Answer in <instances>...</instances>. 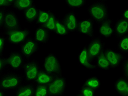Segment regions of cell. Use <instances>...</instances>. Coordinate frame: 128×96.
Segmentation results:
<instances>
[{"mask_svg":"<svg viewBox=\"0 0 128 96\" xmlns=\"http://www.w3.org/2000/svg\"><path fill=\"white\" fill-rule=\"evenodd\" d=\"M50 36V32L43 26H38L34 31V37L39 44H47Z\"/></svg>","mask_w":128,"mask_h":96,"instance_id":"cell-16","label":"cell"},{"mask_svg":"<svg viewBox=\"0 0 128 96\" xmlns=\"http://www.w3.org/2000/svg\"><path fill=\"white\" fill-rule=\"evenodd\" d=\"M78 62L80 65L84 66L92 71L97 69L95 63L89 57L86 45L81 48L78 52Z\"/></svg>","mask_w":128,"mask_h":96,"instance_id":"cell-13","label":"cell"},{"mask_svg":"<svg viewBox=\"0 0 128 96\" xmlns=\"http://www.w3.org/2000/svg\"><path fill=\"white\" fill-rule=\"evenodd\" d=\"M58 19V17L54 13V12L51 10L50 12V17L46 23V24L44 27L50 32V33H53L55 31V26L57 22V20Z\"/></svg>","mask_w":128,"mask_h":96,"instance_id":"cell-27","label":"cell"},{"mask_svg":"<svg viewBox=\"0 0 128 96\" xmlns=\"http://www.w3.org/2000/svg\"><path fill=\"white\" fill-rule=\"evenodd\" d=\"M54 33L57 35L62 36L68 35L70 34L68 29H67L66 26L63 23L62 19H61L59 17H58V19L57 20Z\"/></svg>","mask_w":128,"mask_h":96,"instance_id":"cell-26","label":"cell"},{"mask_svg":"<svg viewBox=\"0 0 128 96\" xmlns=\"http://www.w3.org/2000/svg\"><path fill=\"white\" fill-rule=\"evenodd\" d=\"M117 49L118 52L122 54L128 53V35L118 39Z\"/></svg>","mask_w":128,"mask_h":96,"instance_id":"cell-28","label":"cell"},{"mask_svg":"<svg viewBox=\"0 0 128 96\" xmlns=\"http://www.w3.org/2000/svg\"><path fill=\"white\" fill-rule=\"evenodd\" d=\"M55 76L50 74H48L46 71L42 70L40 72L39 75L34 82L36 85H46L48 86L52 81L54 80Z\"/></svg>","mask_w":128,"mask_h":96,"instance_id":"cell-21","label":"cell"},{"mask_svg":"<svg viewBox=\"0 0 128 96\" xmlns=\"http://www.w3.org/2000/svg\"><path fill=\"white\" fill-rule=\"evenodd\" d=\"M86 2L87 1L86 0H77V1L68 0L65 1V4L72 10H76L83 7L84 6L86 5Z\"/></svg>","mask_w":128,"mask_h":96,"instance_id":"cell-29","label":"cell"},{"mask_svg":"<svg viewBox=\"0 0 128 96\" xmlns=\"http://www.w3.org/2000/svg\"><path fill=\"white\" fill-rule=\"evenodd\" d=\"M105 45L101 37L98 36L92 38L90 42L86 45L89 57L94 63L95 59L105 49Z\"/></svg>","mask_w":128,"mask_h":96,"instance_id":"cell-9","label":"cell"},{"mask_svg":"<svg viewBox=\"0 0 128 96\" xmlns=\"http://www.w3.org/2000/svg\"><path fill=\"white\" fill-rule=\"evenodd\" d=\"M7 68L12 71H18L24 69L25 64L28 60L18 51L11 52L6 57Z\"/></svg>","mask_w":128,"mask_h":96,"instance_id":"cell-5","label":"cell"},{"mask_svg":"<svg viewBox=\"0 0 128 96\" xmlns=\"http://www.w3.org/2000/svg\"><path fill=\"white\" fill-rule=\"evenodd\" d=\"M36 5L33 0H15L12 3V6L19 11H24L33 6Z\"/></svg>","mask_w":128,"mask_h":96,"instance_id":"cell-23","label":"cell"},{"mask_svg":"<svg viewBox=\"0 0 128 96\" xmlns=\"http://www.w3.org/2000/svg\"><path fill=\"white\" fill-rule=\"evenodd\" d=\"M25 80L26 82L34 83L36 78L42 70V66L36 59L28 60L24 68Z\"/></svg>","mask_w":128,"mask_h":96,"instance_id":"cell-6","label":"cell"},{"mask_svg":"<svg viewBox=\"0 0 128 96\" xmlns=\"http://www.w3.org/2000/svg\"><path fill=\"white\" fill-rule=\"evenodd\" d=\"M6 12V10H0V30L2 29V28L4 27Z\"/></svg>","mask_w":128,"mask_h":96,"instance_id":"cell-36","label":"cell"},{"mask_svg":"<svg viewBox=\"0 0 128 96\" xmlns=\"http://www.w3.org/2000/svg\"><path fill=\"white\" fill-rule=\"evenodd\" d=\"M113 20L110 18L98 24L100 35L104 39H109L114 35Z\"/></svg>","mask_w":128,"mask_h":96,"instance_id":"cell-15","label":"cell"},{"mask_svg":"<svg viewBox=\"0 0 128 96\" xmlns=\"http://www.w3.org/2000/svg\"><path fill=\"white\" fill-rule=\"evenodd\" d=\"M101 81L99 78L96 76H90L86 78L83 85L96 91L101 88Z\"/></svg>","mask_w":128,"mask_h":96,"instance_id":"cell-24","label":"cell"},{"mask_svg":"<svg viewBox=\"0 0 128 96\" xmlns=\"http://www.w3.org/2000/svg\"><path fill=\"white\" fill-rule=\"evenodd\" d=\"M6 95L5 94V92L0 88V96H6Z\"/></svg>","mask_w":128,"mask_h":96,"instance_id":"cell-38","label":"cell"},{"mask_svg":"<svg viewBox=\"0 0 128 96\" xmlns=\"http://www.w3.org/2000/svg\"><path fill=\"white\" fill-rule=\"evenodd\" d=\"M104 52L111 68L113 69L117 68L121 65L123 61L126 58L123 54L112 48L104 49Z\"/></svg>","mask_w":128,"mask_h":96,"instance_id":"cell-12","label":"cell"},{"mask_svg":"<svg viewBox=\"0 0 128 96\" xmlns=\"http://www.w3.org/2000/svg\"><path fill=\"white\" fill-rule=\"evenodd\" d=\"M40 49V44L34 37H30L28 40L20 46L19 52L26 59H28L36 54Z\"/></svg>","mask_w":128,"mask_h":96,"instance_id":"cell-10","label":"cell"},{"mask_svg":"<svg viewBox=\"0 0 128 96\" xmlns=\"http://www.w3.org/2000/svg\"><path fill=\"white\" fill-rule=\"evenodd\" d=\"M7 68L6 57L2 54H0V76L4 74V72Z\"/></svg>","mask_w":128,"mask_h":96,"instance_id":"cell-33","label":"cell"},{"mask_svg":"<svg viewBox=\"0 0 128 96\" xmlns=\"http://www.w3.org/2000/svg\"><path fill=\"white\" fill-rule=\"evenodd\" d=\"M94 22L90 18H84L79 20L77 29V33L88 36L92 38L94 37Z\"/></svg>","mask_w":128,"mask_h":96,"instance_id":"cell-11","label":"cell"},{"mask_svg":"<svg viewBox=\"0 0 128 96\" xmlns=\"http://www.w3.org/2000/svg\"><path fill=\"white\" fill-rule=\"evenodd\" d=\"M116 92L120 96H128V79L124 76L119 77L114 83Z\"/></svg>","mask_w":128,"mask_h":96,"instance_id":"cell-18","label":"cell"},{"mask_svg":"<svg viewBox=\"0 0 128 96\" xmlns=\"http://www.w3.org/2000/svg\"><path fill=\"white\" fill-rule=\"evenodd\" d=\"M62 96H65V95H62Z\"/></svg>","mask_w":128,"mask_h":96,"instance_id":"cell-40","label":"cell"},{"mask_svg":"<svg viewBox=\"0 0 128 96\" xmlns=\"http://www.w3.org/2000/svg\"><path fill=\"white\" fill-rule=\"evenodd\" d=\"M113 29L114 35L117 39L126 35L128 34V20L119 18L116 22Z\"/></svg>","mask_w":128,"mask_h":96,"instance_id":"cell-17","label":"cell"},{"mask_svg":"<svg viewBox=\"0 0 128 96\" xmlns=\"http://www.w3.org/2000/svg\"><path fill=\"white\" fill-rule=\"evenodd\" d=\"M25 80L23 75L14 71H8L0 76V88L4 92L16 91Z\"/></svg>","mask_w":128,"mask_h":96,"instance_id":"cell-1","label":"cell"},{"mask_svg":"<svg viewBox=\"0 0 128 96\" xmlns=\"http://www.w3.org/2000/svg\"><path fill=\"white\" fill-rule=\"evenodd\" d=\"M62 20L70 33H74L77 31L79 18L74 11L68 12L64 16Z\"/></svg>","mask_w":128,"mask_h":96,"instance_id":"cell-14","label":"cell"},{"mask_svg":"<svg viewBox=\"0 0 128 96\" xmlns=\"http://www.w3.org/2000/svg\"><path fill=\"white\" fill-rule=\"evenodd\" d=\"M21 26V22L18 16L12 10H6L4 17V24L2 28V33L8 32L19 29Z\"/></svg>","mask_w":128,"mask_h":96,"instance_id":"cell-7","label":"cell"},{"mask_svg":"<svg viewBox=\"0 0 128 96\" xmlns=\"http://www.w3.org/2000/svg\"><path fill=\"white\" fill-rule=\"evenodd\" d=\"M122 18L124 19L128 20V10L126 8L124 9L122 12Z\"/></svg>","mask_w":128,"mask_h":96,"instance_id":"cell-37","label":"cell"},{"mask_svg":"<svg viewBox=\"0 0 128 96\" xmlns=\"http://www.w3.org/2000/svg\"><path fill=\"white\" fill-rule=\"evenodd\" d=\"M95 64L97 69L101 70H109L111 69V66L109 63L104 52L101 53L95 60Z\"/></svg>","mask_w":128,"mask_h":96,"instance_id":"cell-22","label":"cell"},{"mask_svg":"<svg viewBox=\"0 0 128 96\" xmlns=\"http://www.w3.org/2000/svg\"><path fill=\"white\" fill-rule=\"evenodd\" d=\"M87 11L90 18L98 24L109 18L108 6L104 0L93 3L88 7Z\"/></svg>","mask_w":128,"mask_h":96,"instance_id":"cell-2","label":"cell"},{"mask_svg":"<svg viewBox=\"0 0 128 96\" xmlns=\"http://www.w3.org/2000/svg\"><path fill=\"white\" fill-rule=\"evenodd\" d=\"M7 41L4 34L0 32V54H2L7 45Z\"/></svg>","mask_w":128,"mask_h":96,"instance_id":"cell-32","label":"cell"},{"mask_svg":"<svg viewBox=\"0 0 128 96\" xmlns=\"http://www.w3.org/2000/svg\"><path fill=\"white\" fill-rule=\"evenodd\" d=\"M122 71L124 77L128 79V58H125L122 63Z\"/></svg>","mask_w":128,"mask_h":96,"instance_id":"cell-34","label":"cell"},{"mask_svg":"<svg viewBox=\"0 0 128 96\" xmlns=\"http://www.w3.org/2000/svg\"><path fill=\"white\" fill-rule=\"evenodd\" d=\"M42 69L55 77L62 75V68L59 58L53 52L49 53L44 58Z\"/></svg>","mask_w":128,"mask_h":96,"instance_id":"cell-3","label":"cell"},{"mask_svg":"<svg viewBox=\"0 0 128 96\" xmlns=\"http://www.w3.org/2000/svg\"><path fill=\"white\" fill-rule=\"evenodd\" d=\"M78 93L82 96H95L96 91L83 85L78 90Z\"/></svg>","mask_w":128,"mask_h":96,"instance_id":"cell-31","label":"cell"},{"mask_svg":"<svg viewBox=\"0 0 128 96\" xmlns=\"http://www.w3.org/2000/svg\"><path fill=\"white\" fill-rule=\"evenodd\" d=\"M76 96H82V95H81L80 94H79V93H78L76 95Z\"/></svg>","mask_w":128,"mask_h":96,"instance_id":"cell-39","label":"cell"},{"mask_svg":"<svg viewBox=\"0 0 128 96\" xmlns=\"http://www.w3.org/2000/svg\"><path fill=\"white\" fill-rule=\"evenodd\" d=\"M4 34L7 43L10 45H18L19 46L31 37L30 30L28 28L19 29Z\"/></svg>","mask_w":128,"mask_h":96,"instance_id":"cell-4","label":"cell"},{"mask_svg":"<svg viewBox=\"0 0 128 96\" xmlns=\"http://www.w3.org/2000/svg\"><path fill=\"white\" fill-rule=\"evenodd\" d=\"M36 85L26 82L16 91L15 96H34Z\"/></svg>","mask_w":128,"mask_h":96,"instance_id":"cell-19","label":"cell"},{"mask_svg":"<svg viewBox=\"0 0 128 96\" xmlns=\"http://www.w3.org/2000/svg\"><path fill=\"white\" fill-rule=\"evenodd\" d=\"M67 80L65 76L60 75L55 77L54 80L48 86L49 96H62L67 88Z\"/></svg>","mask_w":128,"mask_h":96,"instance_id":"cell-8","label":"cell"},{"mask_svg":"<svg viewBox=\"0 0 128 96\" xmlns=\"http://www.w3.org/2000/svg\"><path fill=\"white\" fill-rule=\"evenodd\" d=\"M6 96H8V95H6Z\"/></svg>","mask_w":128,"mask_h":96,"instance_id":"cell-41","label":"cell"},{"mask_svg":"<svg viewBox=\"0 0 128 96\" xmlns=\"http://www.w3.org/2000/svg\"><path fill=\"white\" fill-rule=\"evenodd\" d=\"M34 96H49L48 86L36 85Z\"/></svg>","mask_w":128,"mask_h":96,"instance_id":"cell-30","label":"cell"},{"mask_svg":"<svg viewBox=\"0 0 128 96\" xmlns=\"http://www.w3.org/2000/svg\"><path fill=\"white\" fill-rule=\"evenodd\" d=\"M13 0H0V10H7V8L12 6Z\"/></svg>","mask_w":128,"mask_h":96,"instance_id":"cell-35","label":"cell"},{"mask_svg":"<svg viewBox=\"0 0 128 96\" xmlns=\"http://www.w3.org/2000/svg\"><path fill=\"white\" fill-rule=\"evenodd\" d=\"M51 10V9H49L48 10L40 9L38 14L37 18L36 21V24L38 26H43L44 27L46 23L48 20L49 17H50Z\"/></svg>","mask_w":128,"mask_h":96,"instance_id":"cell-25","label":"cell"},{"mask_svg":"<svg viewBox=\"0 0 128 96\" xmlns=\"http://www.w3.org/2000/svg\"><path fill=\"white\" fill-rule=\"evenodd\" d=\"M40 9L36 5H34L23 11L25 21L30 24L36 23Z\"/></svg>","mask_w":128,"mask_h":96,"instance_id":"cell-20","label":"cell"}]
</instances>
